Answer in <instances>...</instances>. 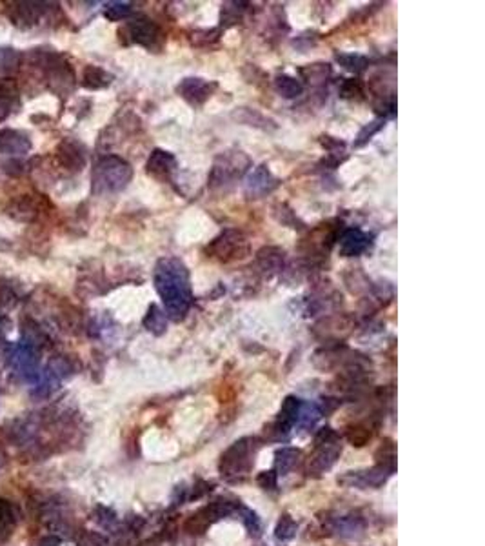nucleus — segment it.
<instances>
[{
  "label": "nucleus",
  "mask_w": 485,
  "mask_h": 546,
  "mask_svg": "<svg viewBox=\"0 0 485 546\" xmlns=\"http://www.w3.org/2000/svg\"><path fill=\"white\" fill-rule=\"evenodd\" d=\"M300 459V450L297 448H282L277 452V470L282 475L289 474L291 470L297 466Z\"/></svg>",
  "instance_id": "nucleus-27"
},
{
  "label": "nucleus",
  "mask_w": 485,
  "mask_h": 546,
  "mask_svg": "<svg viewBox=\"0 0 485 546\" xmlns=\"http://www.w3.org/2000/svg\"><path fill=\"white\" fill-rule=\"evenodd\" d=\"M33 144H31V139L26 133L18 132V129H0V155H15V157H20V155L30 153Z\"/></svg>",
  "instance_id": "nucleus-13"
},
{
  "label": "nucleus",
  "mask_w": 485,
  "mask_h": 546,
  "mask_svg": "<svg viewBox=\"0 0 485 546\" xmlns=\"http://www.w3.org/2000/svg\"><path fill=\"white\" fill-rule=\"evenodd\" d=\"M340 444L337 443H328V444H318L316 446V452L309 457V463H307V474L309 475H322L323 472L331 470V466L337 463V459L340 457Z\"/></svg>",
  "instance_id": "nucleus-11"
},
{
  "label": "nucleus",
  "mask_w": 485,
  "mask_h": 546,
  "mask_svg": "<svg viewBox=\"0 0 485 546\" xmlns=\"http://www.w3.org/2000/svg\"><path fill=\"white\" fill-rule=\"evenodd\" d=\"M78 546H107V539L97 532H82L77 538Z\"/></svg>",
  "instance_id": "nucleus-37"
},
{
  "label": "nucleus",
  "mask_w": 485,
  "mask_h": 546,
  "mask_svg": "<svg viewBox=\"0 0 485 546\" xmlns=\"http://www.w3.org/2000/svg\"><path fill=\"white\" fill-rule=\"evenodd\" d=\"M340 93L342 97L345 98L357 97V95H362V86H360V82L358 81H354V79H349V81H345L344 84H342Z\"/></svg>",
  "instance_id": "nucleus-40"
},
{
  "label": "nucleus",
  "mask_w": 485,
  "mask_h": 546,
  "mask_svg": "<svg viewBox=\"0 0 485 546\" xmlns=\"http://www.w3.org/2000/svg\"><path fill=\"white\" fill-rule=\"evenodd\" d=\"M155 288L160 295L167 315L173 320H182L191 308V284L189 272L182 260L175 257L160 259L155 266Z\"/></svg>",
  "instance_id": "nucleus-1"
},
{
  "label": "nucleus",
  "mask_w": 485,
  "mask_h": 546,
  "mask_svg": "<svg viewBox=\"0 0 485 546\" xmlns=\"http://www.w3.org/2000/svg\"><path fill=\"white\" fill-rule=\"evenodd\" d=\"M337 441H338V436H337V434H335V431L331 430V428H322V430H320L318 434H316L315 443H316V446H318V444L337 443Z\"/></svg>",
  "instance_id": "nucleus-43"
},
{
  "label": "nucleus",
  "mask_w": 485,
  "mask_h": 546,
  "mask_svg": "<svg viewBox=\"0 0 485 546\" xmlns=\"http://www.w3.org/2000/svg\"><path fill=\"white\" fill-rule=\"evenodd\" d=\"M376 465L385 468L388 472L395 470V444H393L391 439H385L382 444H380L378 452H376Z\"/></svg>",
  "instance_id": "nucleus-28"
},
{
  "label": "nucleus",
  "mask_w": 485,
  "mask_h": 546,
  "mask_svg": "<svg viewBox=\"0 0 485 546\" xmlns=\"http://www.w3.org/2000/svg\"><path fill=\"white\" fill-rule=\"evenodd\" d=\"M120 33H128L131 42L148 47V50H153V52L162 50L164 39H166L160 28L148 17H135L128 22V26L124 28V31H120Z\"/></svg>",
  "instance_id": "nucleus-6"
},
{
  "label": "nucleus",
  "mask_w": 485,
  "mask_h": 546,
  "mask_svg": "<svg viewBox=\"0 0 485 546\" xmlns=\"http://www.w3.org/2000/svg\"><path fill=\"white\" fill-rule=\"evenodd\" d=\"M380 128H382V120H376V122L369 124V126H367V128H364L362 132H360V135H358L357 146H362V144H366V142L369 141L371 136L375 135V133L378 132Z\"/></svg>",
  "instance_id": "nucleus-42"
},
{
  "label": "nucleus",
  "mask_w": 485,
  "mask_h": 546,
  "mask_svg": "<svg viewBox=\"0 0 485 546\" xmlns=\"http://www.w3.org/2000/svg\"><path fill=\"white\" fill-rule=\"evenodd\" d=\"M11 6L13 8L9 9V18L15 26L31 28L40 21L47 4H42V2H15Z\"/></svg>",
  "instance_id": "nucleus-12"
},
{
  "label": "nucleus",
  "mask_w": 485,
  "mask_h": 546,
  "mask_svg": "<svg viewBox=\"0 0 485 546\" xmlns=\"http://www.w3.org/2000/svg\"><path fill=\"white\" fill-rule=\"evenodd\" d=\"M275 535H277L278 541H289V539H293L297 535V523H294L293 517L284 513L280 521H278L277 528H275Z\"/></svg>",
  "instance_id": "nucleus-30"
},
{
  "label": "nucleus",
  "mask_w": 485,
  "mask_h": 546,
  "mask_svg": "<svg viewBox=\"0 0 485 546\" xmlns=\"http://www.w3.org/2000/svg\"><path fill=\"white\" fill-rule=\"evenodd\" d=\"M302 73H309V81L313 82L325 81L329 77V73H331V68L328 64H315L309 66L307 69H302Z\"/></svg>",
  "instance_id": "nucleus-38"
},
{
  "label": "nucleus",
  "mask_w": 485,
  "mask_h": 546,
  "mask_svg": "<svg viewBox=\"0 0 485 546\" xmlns=\"http://www.w3.org/2000/svg\"><path fill=\"white\" fill-rule=\"evenodd\" d=\"M251 161L244 151H226L217 157L211 170V177H209V186L211 188H224L229 186L234 180L246 173Z\"/></svg>",
  "instance_id": "nucleus-4"
},
{
  "label": "nucleus",
  "mask_w": 485,
  "mask_h": 546,
  "mask_svg": "<svg viewBox=\"0 0 485 546\" xmlns=\"http://www.w3.org/2000/svg\"><path fill=\"white\" fill-rule=\"evenodd\" d=\"M46 66L47 86H49L55 93L68 95L69 91L75 88V73L69 68V64L60 62L59 57H55V59L47 60Z\"/></svg>",
  "instance_id": "nucleus-7"
},
{
  "label": "nucleus",
  "mask_w": 485,
  "mask_h": 546,
  "mask_svg": "<svg viewBox=\"0 0 485 546\" xmlns=\"http://www.w3.org/2000/svg\"><path fill=\"white\" fill-rule=\"evenodd\" d=\"M284 252L278 248H264L258 252V265L265 272H280L284 268Z\"/></svg>",
  "instance_id": "nucleus-24"
},
{
  "label": "nucleus",
  "mask_w": 485,
  "mask_h": 546,
  "mask_svg": "<svg viewBox=\"0 0 485 546\" xmlns=\"http://www.w3.org/2000/svg\"><path fill=\"white\" fill-rule=\"evenodd\" d=\"M15 525L13 508L8 501L0 499V538H6L11 533V528Z\"/></svg>",
  "instance_id": "nucleus-29"
},
{
  "label": "nucleus",
  "mask_w": 485,
  "mask_h": 546,
  "mask_svg": "<svg viewBox=\"0 0 485 546\" xmlns=\"http://www.w3.org/2000/svg\"><path fill=\"white\" fill-rule=\"evenodd\" d=\"M111 81H113V75L98 66H85L84 75H82V84L88 90H102L111 84Z\"/></svg>",
  "instance_id": "nucleus-21"
},
{
  "label": "nucleus",
  "mask_w": 485,
  "mask_h": 546,
  "mask_svg": "<svg viewBox=\"0 0 485 546\" xmlns=\"http://www.w3.org/2000/svg\"><path fill=\"white\" fill-rule=\"evenodd\" d=\"M322 417V412L316 405H304L300 408V415H298V423H302L304 426H313V424Z\"/></svg>",
  "instance_id": "nucleus-35"
},
{
  "label": "nucleus",
  "mask_w": 485,
  "mask_h": 546,
  "mask_svg": "<svg viewBox=\"0 0 485 546\" xmlns=\"http://www.w3.org/2000/svg\"><path fill=\"white\" fill-rule=\"evenodd\" d=\"M18 104V88L11 79L0 82V122H4Z\"/></svg>",
  "instance_id": "nucleus-19"
},
{
  "label": "nucleus",
  "mask_w": 485,
  "mask_h": 546,
  "mask_svg": "<svg viewBox=\"0 0 485 546\" xmlns=\"http://www.w3.org/2000/svg\"><path fill=\"white\" fill-rule=\"evenodd\" d=\"M133 179V168L126 163L122 157L116 155H106L98 158V163L93 168V192L102 193H119L126 190Z\"/></svg>",
  "instance_id": "nucleus-2"
},
{
  "label": "nucleus",
  "mask_w": 485,
  "mask_h": 546,
  "mask_svg": "<svg viewBox=\"0 0 485 546\" xmlns=\"http://www.w3.org/2000/svg\"><path fill=\"white\" fill-rule=\"evenodd\" d=\"M208 253L220 262H233L247 257L249 243L244 233L236 230H226L208 246Z\"/></svg>",
  "instance_id": "nucleus-5"
},
{
  "label": "nucleus",
  "mask_w": 485,
  "mask_h": 546,
  "mask_svg": "<svg viewBox=\"0 0 485 546\" xmlns=\"http://www.w3.org/2000/svg\"><path fill=\"white\" fill-rule=\"evenodd\" d=\"M256 481H258V484L264 488V490H275V488H277V472H275V470L262 472Z\"/></svg>",
  "instance_id": "nucleus-41"
},
{
  "label": "nucleus",
  "mask_w": 485,
  "mask_h": 546,
  "mask_svg": "<svg viewBox=\"0 0 485 546\" xmlns=\"http://www.w3.org/2000/svg\"><path fill=\"white\" fill-rule=\"evenodd\" d=\"M364 526V521L357 516L342 517L337 521V530H340L342 535H357L358 532H362Z\"/></svg>",
  "instance_id": "nucleus-32"
},
{
  "label": "nucleus",
  "mask_w": 485,
  "mask_h": 546,
  "mask_svg": "<svg viewBox=\"0 0 485 546\" xmlns=\"http://www.w3.org/2000/svg\"><path fill=\"white\" fill-rule=\"evenodd\" d=\"M239 508L240 504L233 503V501L229 499H224V497H218V499H215L213 503H209L200 512L204 513V517L209 523H215V521L231 516V513H233L234 510H239Z\"/></svg>",
  "instance_id": "nucleus-22"
},
{
  "label": "nucleus",
  "mask_w": 485,
  "mask_h": 546,
  "mask_svg": "<svg viewBox=\"0 0 485 546\" xmlns=\"http://www.w3.org/2000/svg\"><path fill=\"white\" fill-rule=\"evenodd\" d=\"M215 90H217V82H209L205 81V79L198 77L184 79L179 84V88H176L180 97H182L186 103L191 104V106H202V104L213 95Z\"/></svg>",
  "instance_id": "nucleus-8"
},
{
  "label": "nucleus",
  "mask_w": 485,
  "mask_h": 546,
  "mask_svg": "<svg viewBox=\"0 0 485 546\" xmlns=\"http://www.w3.org/2000/svg\"><path fill=\"white\" fill-rule=\"evenodd\" d=\"M209 525H211V523L205 519L204 513L198 512L184 523V530H186L188 533H191V535H198V533H204Z\"/></svg>",
  "instance_id": "nucleus-33"
},
{
  "label": "nucleus",
  "mask_w": 485,
  "mask_h": 546,
  "mask_svg": "<svg viewBox=\"0 0 485 546\" xmlns=\"http://www.w3.org/2000/svg\"><path fill=\"white\" fill-rule=\"evenodd\" d=\"M131 4L129 2H109V4L106 6V9H104V15H106V18H109V21L116 22V21H122V18H128L129 15H131Z\"/></svg>",
  "instance_id": "nucleus-31"
},
{
  "label": "nucleus",
  "mask_w": 485,
  "mask_h": 546,
  "mask_svg": "<svg viewBox=\"0 0 485 546\" xmlns=\"http://www.w3.org/2000/svg\"><path fill=\"white\" fill-rule=\"evenodd\" d=\"M371 437H373V434H371L369 428L366 426H353L349 431H347V441H349L353 446H357V448L366 446V444L371 441Z\"/></svg>",
  "instance_id": "nucleus-34"
},
{
  "label": "nucleus",
  "mask_w": 485,
  "mask_h": 546,
  "mask_svg": "<svg viewBox=\"0 0 485 546\" xmlns=\"http://www.w3.org/2000/svg\"><path fill=\"white\" fill-rule=\"evenodd\" d=\"M256 446H258L256 439H251V437L231 444L229 448L222 453L220 466H218L222 477L229 479V481H239V479L246 477L253 466Z\"/></svg>",
  "instance_id": "nucleus-3"
},
{
  "label": "nucleus",
  "mask_w": 485,
  "mask_h": 546,
  "mask_svg": "<svg viewBox=\"0 0 485 546\" xmlns=\"http://www.w3.org/2000/svg\"><path fill=\"white\" fill-rule=\"evenodd\" d=\"M300 408H302V401L298 399V397L289 395L284 401L280 408V414H278V421H277V430L280 431H289L291 426L294 423H298V415H300Z\"/></svg>",
  "instance_id": "nucleus-20"
},
{
  "label": "nucleus",
  "mask_w": 485,
  "mask_h": 546,
  "mask_svg": "<svg viewBox=\"0 0 485 546\" xmlns=\"http://www.w3.org/2000/svg\"><path fill=\"white\" fill-rule=\"evenodd\" d=\"M22 66V53L15 47H0V77H11Z\"/></svg>",
  "instance_id": "nucleus-23"
},
{
  "label": "nucleus",
  "mask_w": 485,
  "mask_h": 546,
  "mask_svg": "<svg viewBox=\"0 0 485 546\" xmlns=\"http://www.w3.org/2000/svg\"><path fill=\"white\" fill-rule=\"evenodd\" d=\"M138 546H158V539L153 538V539H148V541H144L142 545Z\"/></svg>",
  "instance_id": "nucleus-45"
},
{
  "label": "nucleus",
  "mask_w": 485,
  "mask_h": 546,
  "mask_svg": "<svg viewBox=\"0 0 485 546\" xmlns=\"http://www.w3.org/2000/svg\"><path fill=\"white\" fill-rule=\"evenodd\" d=\"M40 211L39 201L33 195H20L18 199H13L6 208V214L15 221L31 222L37 219Z\"/></svg>",
  "instance_id": "nucleus-17"
},
{
  "label": "nucleus",
  "mask_w": 485,
  "mask_h": 546,
  "mask_svg": "<svg viewBox=\"0 0 485 546\" xmlns=\"http://www.w3.org/2000/svg\"><path fill=\"white\" fill-rule=\"evenodd\" d=\"M275 90H277L282 97L294 98L302 93L304 88L297 79L289 77V75H280V77H277V81H275Z\"/></svg>",
  "instance_id": "nucleus-26"
},
{
  "label": "nucleus",
  "mask_w": 485,
  "mask_h": 546,
  "mask_svg": "<svg viewBox=\"0 0 485 546\" xmlns=\"http://www.w3.org/2000/svg\"><path fill=\"white\" fill-rule=\"evenodd\" d=\"M176 168V158L164 150H155L148 158L145 171L158 180H167Z\"/></svg>",
  "instance_id": "nucleus-15"
},
{
  "label": "nucleus",
  "mask_w": 485,
  "mask_h": 546,
  "mask_svg": "<svg viewBox=\"0 0 485 546\" xmlns=\"http://www.w3.org/2000/svg\"><path fill=\"white\" fill-rule=\"evenodd\" d=\"M278 186V180L273 177L271 171L265 166H258L249 173L246 182V190L249 195L262 197L265 193H271Z\"/></svg>",
  "instance_id": "nucleus-16"
},
{
  "label": "nucleus",
  "mask_w": 485,
  "mask_h": 546,
  "mask_svg": "<svg viewBox=\"0 0 485 546\" xmlns=\"http://www.w3.org/2000/svg\"><path fill=\"white\" fill-rule=\"evenodd\" d=\"M9 363L13 366V370L22 373V376H37L39 357H37V352H35L33 346L28 344L26 341H20L11 346V350H9Z\"/></svg>",
  "instance_id": "nucleus-10"
},
{
  "label": "nucleus",
  "mask_w": 485,
  "mask_h": 546,
  "mask_svg": "<svg viewBox=\"0 0 485 546\" xmlns=\"http://www.w3.org/2000/svg\"><path fill=\"white\" fill-rule=\"evenodd\" d=\"M144 326L148 332H151L153 335H162V333L167 330V320L166 313L162 312L157 304H151L144 317Z\"/></svg>",
  "instance_id": "nucleus-25"
},
{
  "label": "nucleus",
  "mask_w": 485,
  "mask_h": 546,
  "mask_svg": "<svg viewBox=\"0 0 485 546\" xmlns=\"http://www.w3.org/2000/svg\"><path fill=\"white\" fill-rule=\"evenodd\" d=\"M40 546H59V539L47 538V539H44L42 545H40Z\"/></svg>",
  "instance_id": "nucleus-44"
},
{
  "label": "nucleus",
  "mask_w": 485,
  "mask_h": 546,
  "mask_svg": "<svg viewBox=\"0 0 485 546\" xmlns=\"http://www.w3.org/2000/svg\"><path fill=\"white\" fill-rule=\"evenodd\" d=\"M338 62L344 64L345 69H351V71H364L367 68V59L362 55H338Z\"/></svg>",
  "instance_id": "nucleus-36"
},
{
  "label": "nucleus",
  "mask_w": 485,
  "mask_h": 546,
  "mask_svg": "<svg viewBox=\"0 0 485 546\" xmlns=\"http://www.w3.org/2000/svg\"><path fill=\"white\" fill-rule=\"evenodd\" d=\"M242 516H244L242 517L244 525L247 526L249 533H251V535H260V528H262V526H260V519L256 517V513L251 512V510H246V508H244Z\"/></svg>",
  "instance_id": "nucleus-39"
},
{
  "label": "nucleus",
  "mask_w": 485,
  "mask_h": 546,
  "mask_svg": "<svg viewBox=\"0 0 485 546\" xmlns=\"http://www.w3.org/2000/svg\"><path fill=\"white\" fill-rule=\"evenodd\" d=\"M56 163L68 171H80L85 166V151L78 142L62 141L56 148Z\"/></svg>",
  "instance_id": "nucleus-14"
},
{
  "label": "nucleus",
  "mask_w": 485,
  "mask_h": 546,
  "mask_svg": "<svg viewBox=\"0 0 485 546\" xmlns=\"http://www.w3.org/2000/svg\"><path fill=\"white\" fill-rule=\"evenodd\" d=\"M391 475L385 468L376 465L371 470H360V472H345L342 477H338V482L344 487H354V488H378L382 487L385 479Z\"/></svg>",
  "instance_id": "nucleus-9"
},
{
  "label": "nucleus",
  "mask_w": 485,
  "mask_h": 546,
  "mask_svg": "<svg viewBox=\"0 0 485 546\" xmlns=\"http://www.w3.org/2000/svg\"><path fill=\"white\" fill-rule=\"evenodd\" d=\"M367 248H369V237L364 231L351 228L342 235L340 253L344 257H357L366 252Z\"/></svg>",
  "instance_id": "nucleus-18"
}]
</instances>
